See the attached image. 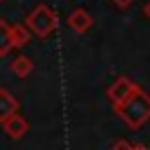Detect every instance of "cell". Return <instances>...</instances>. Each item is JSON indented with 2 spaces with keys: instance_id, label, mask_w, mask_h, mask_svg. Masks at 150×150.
Returning a JSON list of instances; mask_svg holds the SVG:
<instances>
[{
  "instance_id": "52a82bcc",
  "label": "cell",
  "mask_w": 150,
  "mask_h": 150,
  "mask_svg": "<svg viewBox=\"0 0 150 150\" xmlns=\"http://www.w3.org/2000/svg\"><path fill=\"white\" fill-rule=\"evenodd\" d=\"M143 14H145V16H148V19H150V2H148V5H145V9H143Z\"/></svg>"
},
{
  "instance_id": "277c9868",
  "label": "cell",
  "mask_w": 150,
  "mask_h": 150,
  "mask_svg": "<svg viewBox=\"0 0 150 150\" xmlns=\"http://www.w3.org/2000/svg\"><path fill=\"white\" fill-rule=\"evenodd\" d=\"M23 131H26V122H23V120H19V117H16V120H12V124H9V134H12L14 138H19Z\"/></svg>"
},
{
  "instance_id": "8992f818",
  "label": "cell",
  "mask_w": 150,
  "mask_h": 150,
  "mask_svg": "<svg viewBox=\"0 0 150 150\" xmlns=\"http://www.w3.org/2000/svg\"><path fill=\"white\" fill-rule=\"evenodd\" d=\"M112 2H115L117 7H129V5L134 2V0H112Z\"/></svg>"
},
{
  "instance_id": "6da1fadb",
  "label": "cell",
  "mask_w": 150,
  "mask_h": 150,
  "mask_svg": "<svg viewBox=\"0 0 150 150\" xmlns=\"http://www.w3.org/2000/svg\"><path fill=\"white\" fill-rule=\"evenodd\" d=\"M115 110H117V115H120L131 129H138V127H143V124L150 120V96L136 87L129 98H124L122 103L115 105Z\"/></svg>"
},
{
  "instance_id": "7a4b0ae2",
  "label": "cell",
  "mask_w": 150,
  "mask_h": 150,
  "mask_svg": "<svg viewBox=\"0 0 150 150\" xmlns=\"http://www.w3.org/2000/svg\"><path fill=\"white\" fill-rule=\"evenodd\" d=\"M134 89H136V84H134L129 77H117V80L108 87V98L112 101V105H117V103H122L124 98H129V96L134 94Z\"/></svg>"
},
{
  "instance_id": "5b68a950",
  "label": "cell",
  "mask_w": 150,
  "mask_h": 150,
  "mask_svg": "<svg viewBox=\"0 0 150 150\" xmlns=\"http://www.w3.org/2000/svg\"><path fill=\"white\" fill-rule=\"evenodd\" d=\"M110 150H131V143H127V141H115Z\"/></svg>"
},
{
  "instance_id": "3957f363",
  "label": "cell",
  "mask_w": 150,
  "mask_h": 150,
  "mask_svg": "<svg viewBox=\"0 0 150 150\" xmlns=\"http://www.w3.org/2000/svg\"><path fill=\"white\" fill-rule=\"evenodd\" d=\"M89 14H84V12H75L73 16H70V26L75 28V30H87L89 28Z\"/></svg>"
},
{
  "instance_id": "ba28073f",
  "label": "cell",
  "mask_w": 150,
  "mask_h": 150,
  "mask_svg": "<svg viewBox=\"0 0 150 150\" xmlns=\"http://www.w3.org/2000/svg\"><path fill=\"white\" fill-rule=\"evenodd\" d=\"M131 150H148L145 145H131Z\"/></svg>"
}]
</instances>
